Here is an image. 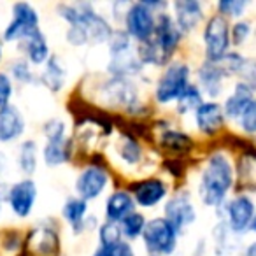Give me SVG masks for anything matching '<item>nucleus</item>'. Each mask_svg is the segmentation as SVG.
I'll return each mask as SVG.
<instances>
[{
	"instance_id": "30",
	"label": "nucleus",
	"mask_w": 256,
	"mask_h": 256,
	"mask_svg": "<svg viewBox=\"0 0 256 256\" xmlns=\"http://www.w3.org/2000/svg\"><path fill=\"white\" fill-rule=\"evenodd\" d=\"M93 256H136V252H134L130 242L120 240L116 244L98 246V249H96Z\"/></svg>"
},
{
	"instance_id": "32",
	"label": "nucleus",
	"mask_w": 256,
	"mask_h": 256,
	"mask_svg": "<svg viewBox=\"0 0 256 256\" xmlns=\"http://www.w3.org/2000/svg\"><path fill=\"white\" fill-rule=\"evenodd\" d=\"M98 235H100V246H109V244H116V242L123 240L121 237V230L118 223H110L106 221L98 226Z\"/></svg>"
},
{
	"instance_id": "31",
	"label": "nucleus",
	"mask_w": 256,
	"mask_h": 256,
	"mask_svg": "<svg viewBox=\"0 0 256 256\" xmlns=\"http://www.w3.org/2000/svg\"><path fill=\"white\" fill-rule=\"evenodd\" d=\"M248 6L249 2H244V0H223V2L218 4V11H220V16H223L226 20L240 18Z\"/></svg>"
},
{
	"instance_id": "35",
	"label": "nucleus",
	"mask_w": 256,
	"mask_h": 256,
	"mask_svg": "<svg viewBox=\"0 0 256 256\" xmlns=\"http://www.w3.org/2000/svg\"><path fill=\"white\" fill-rule=\"evenodd\" d=\"M44 136L48 137V140H60L65 139V132H67V128H65V123L62 120H50L48 123H44Z\"/></svg>"
},
{
	"instance_id": "25",
	"label": "nucleus",
	"mask_w": 256,
	"mask_h": 256,
	"mask_svg": "<svg viewBox=\"0 0 256 256\" xmlns=\"http://www.w3.org/2000/svg\"><path fill=\"white\" fill-rule=\"evenodd\" d=\"M42 84L50 88L51 92H60L65 84V78H67V70L62 65V62L56 56H50L46 62V67L42 70Z\"/></svg>"
},
{
	"instance_id": "14",
	"label": "nucleus",
	"mask_w": 256,
	"mask_h": 256,
	"mask_svg": "<svg viewBox=\"0 0 256 256\" xmlns=\"http://www.w3.org/2000/svg\"><path fill=\"white\" fill-rule=\"evenodd\" d=\"M132 198L136 206L140 207H154L167 196V184L162 179L150 178L139 181L132 186Z\"/></svg>"
},
{
	"instance_id": "6",
	"label": "nucleus",
	"mask_w": 256,
	"mask_h": 256,
	"mask_svg": "<svg viewBox=\"0 0 256 256\" xmlns=\"http://www.w3.org/2000/svg\"><path fill=\"white\" fill-rule=\"evenodd\" d=\"M190 84V67L184 62H170L160 76L154 90L158 104H170L182 95Z\"/></svg>"
},
{
	"instance_id": "34",
	"label": "nucleus",
	"mask_w": 256,
	"mask_h": 256,
	"mask_svg": "<svg viewBox=\"0 0 256 256\" xmlns=\"http://www.w3.org/2000/svg\"><path fill=\"white\" fill-rule=\"evenodd\" d=\"M120 154L128 165H136L137 162L142 158L140 146L134 139H124L123 146H121V150H120Z\"/></svg>"
},
{
	"instance_id": "29",
	"label": "nucleus",
	"mask_w": 256,
	"mask_h": 256,
	"mask_svg": "<svg viewBox=\"0 0 256 256\" xmlns=\"http://www.w3.org/2000/svg\"><path fill=\"white\" fill-rule=\"evenodd\" d=\"M162 146H165L170 151H188L192 148V137L186 136L182 132H178V130H167L162 136Z\"/></svg>"
},
{
	"instance_id": "2",
	"label": "nucleus",
	"mask_w": 256,
	"mask_h": 256,
	"mask_svg": "<svg viewBox=\"0 0 256 256\" xmlns=\"http://www.w3.org/2000/svg\"><path fill=\"white\" fill-rule=\"evenodd\" d=\"M234 186V167L226 154L214 153L209 156L200 174L198 195L209 207H220L226 202L228 192Z\"/></svg>"
},
{
	"instance_id": "1",
	"label": "nucleus",
	"mask_w": 256,
	"mask_h": 256,
	"mask_svg": "<svg viewBox=\"0 0 256 256\" xmlns=\"http://www.w3.org/2000/svg\"><path fill=\"white\" fill-rule=\"evenodd\" d=\"M58 16L68 22L67 40L72 46L107 42L112 28L104 16L93 11L92 4H62L58 6Z\"/></svg>"
},
{
	"instance_id": "8",
	"label": "nucleus",
	"mask_w": 256,
	"mask_h": 256,
	"mask_svg": "<svg viewBox=\"0 0 256 256\" xmlns=\"http://www.w3.org/2000/svg\"><path fill=\"white\" fill-rule=\"evenodd\" d=\"M156 16L144 2L130 4L124 12V34L132 39L139 40L140 44L148 42L154 34Z\"/></svg>"
},
{
	"instance_id": "43",
	"label": "nucleus",
	"mask_w": 256,
	"mask_h": 256,
	"mask_svg": "<svg viewBox=\"0 0 256 256\" xmlns=\"http://www.w3.org/2000/svg\"><path fill=\"white\" fill-rule=\"evenodd\" d=\"M148 256H154V254H148Z\"/></svg>"
},
{
	"instance_id": "17",
	"label": "nucleus",
	"mask_w": 256,
	"mask_h": 256,
	"mask_svg": "<svg viewBox=\"0 0 256 256\" xmlns=\"http://www.w3.org/2000/svg\"><path fill=\"white\" fill-rule=\"evenodd\" d=\"M176 12V26L181 34H188L196 28V25L202 20V6L195 0H179L172 4Z\"/></svg>"
},
{
	"instance_id": "15",
	"label": "nucleus",
	"mask_w": 256,
	"mask_h": 256,
	"mask_svg": "<svg viewBox=\"0 0 256 256\" xmlns=\"http://www.w3.org/2000/svg\"><path fill=\"white\" fill-rule=\"evenodd\" d=\"M195 123L196 128L206 136H214L223 128L224 114L221 104L218 102H202L195 109Z\"/></svg>"
},
{
	"instance_id": "38",
	"label": "nucleus",
	"mask_w": 256,
	"mask_h": 256,
	"mask_svg": "<svg viewBox=\"0 0 256 256\" xmlns=\"http://www.w3.org/2000/svg\"><path fill=\"white\" fill-rule=\"evenodd\" d=\"M12 96V81L6 72H0V109L11 104Z\"/></svg>"
},
{
	"instance_id": "24",
	"label": "nucleus",
	"mask_w": 256,
	"mask_h": 256,
	"mask_svg": "<svg viewBox=\"0 0 256 256\" xmlns=\"http://www.w3.org/2000/svg\"><path fill=\"white\" fill-rule=\"evenodd\" d=\"M70 150H72V142L67 137L60 140H48L42 150V158L46 162V165L56 167V165H62L70 160V153H72Z\"/></svg>"
},
{
	"instance_id": "26",
	"label": "nucleus",
	"mask_w": 256,
	"mask_h": 256,
	"mask_svg": "<svg viewBox=\"0 0 256 256\" xmlns=\"http://www.w3.org/2000/svg\"><path fill=\"white\" fill-rule=\"evenodd\" d=\"M18 167L28 178L37 170V144L36 140H23L18 151Z\"/></svg>"
},
{
	"instance_id": "37",
	"label": "nucleus",
	"mask_w": 256,
	"mask_h": 256,
	"mask_svg": "<svg viewBox=\"0 0 256 256\" xmlns=\"http://www.w3.org/2000/svg\"><path fill=\"white\" fill-rule=\"evenodd\" d=\"M11 74L14 79H18L20 82H30L34 79V74L32 70H30V65L28 62L25 60H14L11 64Z\"/></svg>"
},
{
	"instance_id": "42",
	"label": "nucleus",
	"mask_w": 256,
	"mask_h": 256,
	"mask_svg": "<svg viewBox=\"0 0 256 256\" xmlns=\"http://www.w3.org/2000/svg\"><path fill=\"white\" fill-rule=\"evenodd\" d=\"M0 212H2V206H0Z\"/></svg>"
},
{
	"instance_id": "22",
	"label": "nucleus",
	"mask_w": 256,
	"mask_h": 256,
	"mask_svg": "<svg viewBox=\"0 0 256 256\" xmlns=\"http://www.w3.org/2000/svg\"><path fill=\"white\" fill-rule=\"evenodd\" d=\"M22 50L25 51L26 58L30 64L34 65H42L50 58V46H48V39L42 32L36 30L34 34H30L26 39L22 40Z\"/></svg>"
},
{
	"instance_id": "13",
	"label": "nucleus",
	"mask_w": 256,
	"mask_h": 256,
	"mask_svg": "<svg viewBox=\"0 0 256 256\" xmlns=\"http://www.w3.org/2000/svg\"><path fill=\"white\" fill-rule=\"evenodd\" d=\"M8 202L11 206V210L18 218L28 216L37 202V186L34 182V179L25 178L22 181L14 182V184H11Z\"/></svg>"
},
{
	"instance_id": "11",
	"label": "nucleus",
	"mask_w": 256,
	"mask_h": 256,
	"mask_svg": "<svg viewBox=\"0 0 256 256\" xmlns=\"http://www.w3.org/2000/svg\"><path fill=\"white\" fill-rule=\"evenodd\" d=\"M164 218L178 230V234L184 230V228L192 226L196 220V212L192 198H190V193L178 192L174 196H170L167 200V204H165Z\"/></svg>"
},
{
	"instance_id": "9",
	"label": "nucleus",
	"mask_w": 256,
	"mask_h": 256,
	"mask_svg": "<svg viewBox=\"0 0 256 256\" xmlns=\"http://www.w3.org/2000/svg\"><path fill=\"white\" fill-rule=\"evenodd\" d=\"M39 30V12L28 2H18L12 6V20L4 30L6 42H22L23 39Z\"/></svg>"
},
{
	"instance_id": "28",
	"label": "nucleus",
	"mask_w": 256,
	"mask_h": 256,
	"mask_svg": "<svg viewBox=\"0 0 256 256\" xmlns=\"http://www.w3.org/2000/svg\"><path fill=\"white\" fill-rule=\"evenodd\" d=\"M144 224H146V218L140 212H132L130 216H126L123 221L120 223V230H121V237L128 238V240H134V238L140 237L144 230Z\"/></svg>"
},
{
	"instance_id": "33",
	"label": "nucleus",
	"mask_w": 256,
	"mask_h": 256,
	"mask_svg": "<svg viewBox=\"0 0 256 256\" xmlns=\"http://www.w3.org/2000/svg\"><path fill=\"white\" fill-rule=\"evenodd\" d=\"M237 123L246 134H249V136H252V134L256 132V102L254 100L249 102L248 107L242 110L240 116L237 118Z\"/></svg>"
},
{
	"instance_id": "39",
	"label": "nucleus",
	"mask_w": 256,
	"mask_h": 256,
	"mask_svg": "<svg viewBox=\"0 0 256 256\" xmlns=\"http://www.w3.org/2000/svg\"><path fill=\"white\" fill-rule=\"evenodd\" d=\"M6 168H8V158L4 153H0V181H2V176H4Z\"/></svg>"
},
{
	"instance_id": "36",
	"label": "nucleus",
	"mask_w": 256,
	"mask_h": 256,
	"mask_svg": "<svg viewBox=\"0 0 256 256\" xmlns=\"http://www.w3.org/2000/svg\"><path fill=\"white\" fill-rule=\"evenodd\" d=\"M249 34H251V23L249 22H237L230 28V44L234 42L235 46H240L248 40Z\"/></svg>"
},
{
	"instance_id": "19",
	"label": "nucleus",
	"mask_w": 256,
	"mask_h": 256,
	"mask_svg": "<svg viewBox=\"0 0 256 256\" xmlns=\"http://www.w3.org/2000/svg\"><path fill=\"white\" fill-rule=\"evenodd\" d=\"M198 82H200V92L209 95L210 98H216L223 92V79L224 72L220 67V64H212V62H204L198 67Z\"/></svg>"
},
{
	"instance_id": "40",
	"label": "nucleus",
	"mask_w": 256,
	"mask_h": 256,
	"mask_svg": "<svg viewBox=\"0 0 256 256\" xmlns=\"http://www.w3.org/2000/svg\"><path fill=\"white\" fill-rule=\"evenodd\" d=\"M246 256H254V244H251L248 248V252H246Z\"/></svg>"
},
{
	"instance_id": "10",
	"label": "nucleus",
	"mask_w": 256,
	"mask_h": 256,
	"mask_svg": "<svg viewBox=\"0 0 256 256\" xmlns=\"http://www.w3.org/2000/svg\"><path fill=\"white\" fill-rule=\"evenodd\" d=\"M226 224L235 234H246L254 230V202L249 195H237L224 202Z\"/></svg>"
},
{
	"instance_id": "5",
	"label": "nucleus",
	"mask_w": 256,
	"mask_h": 256,
	"mask_svg": "<svg viewBox=\"0 0 256 256\" xmlns=\"http://www.w3.org/2000/svg\"><path fill=\"white\" fill-rule=\"evenodd\" d=\"M178 230L165 218H153L146 221L140 238L150 254L168 256L178 248Z\"/></svg>"
},
{
	"instance_id": "18",
	"label": "nucleus",
	"mask_w": 256,
	"mask_h": 256,
	"mask_svg": "<svg viewBox=\"0 0 256 256\" xmlns=\"http://www.w3.org/2000/svg\"><path fill=\"white\" fill-rule=\"evenodd\" d=\"M252 96H254V88H252V84H249V82H246V81H238L234 88V93H232V95L224 100L223 106H221L224 118H228V120H237L242 110L248 107V104L254 100Z\"/></svg>"
},
{
	"instance_id": "41",
	"label": "nucleus",
	"mask_w": 256,
	"mask_h": 256,
	"mask_svg": "<svg viewBox=\"0 0 256 256\" xmlns=\"http://www.w3.org/2000/svg\"><path fill=\"white\" fill-rule=\"evenodd\" d=\"M0 60H2V46H0Z\"/></svg>"
},
{
	"instance_id": "20",
	"label": "nucleus",
	"mask_w": 256,
	"mask_h": 256,
	"mask_svg": "<svg viewBox=\"0 0 256 256\" xmlns=\"http://www.w3.org/2000/svg\"><path fill=\"white\" fill-rule=\"evenodd\" d=\"M136 202H134L130 192H124V190H120V192H114L112 195L107 198L106 202V218L110 223H118L124 220L126 216H130L132 212H136Z\"/></svg>"
},
{
	"instance_id": "7",
	"label": "nucleus",
	"mask_w": 256,
	"mask_h": 256,
	"mask_svg": "<svg viewBox=\"0 0 256 256\" xmlns=\"http://www.w3.org/2000/svg\"><path fill=\"white\" fill-rule=\"evenodd\" d=\"M204 44H206L207 62L218 64L230 53V25L228 20L220 14L209 18L204 30Z\"/></svg>"
},
{
	"instance_id": "23",
	"label": "nucleus",
	"mask_w": 256,
	"mask_h": 256,
	"mask_svg": "<svg viewBox=\"0 0 256 256\" xmlns=\"http://www.w3.org/2000/svg\"><path fill=\"white\" fill-rule=\"evenodd\" d=\"M62 214H64V218L68 221L72 232H74V234H81V232H84V220H86V214H88V202L81 200L79 196H70V198H67V202L64 204Z\"/></svg>"
},
{
	"instance_id": "3",
	"label": "nucleus",
	"mask_w": 256,
	"mask_h": 256,
	"mask_svg": "<svg viewBox=\"0 0 256 256\" xmlns=\"http://www.w3.org/2000/svg\"><path fill=\"white\" fill-rule=\"evenodd\" d=\"M181 42V32L176 26L174 20L167 12H158L154 23V34L148 42H142L137 51L140 64L151 65H168L172 54L176 53Z\"/></svg>"
},
{
	"instance_id": "4",
	"label": "nucleus",
	"mask_w": 256,
	"mask_h": 256,
	"mask_svg": "<svg viewBox=\"0 0 256 256\" xmlns=\"http://www.w3.org/2000/svg\"><path fill=\"white\" fill-rule=\"evenodd\" d=\"M109 51H110V62H109V72L114 78H126V76L139 74L142 64L139 56L134 51L132 40L121 30H116L109 37Z\"/></svg>"
},
{
	"instance_id": "16",
	"label": "nucleus",
	"mask_w": 256,
	"mask_h": 256,
	"mask_svg": "<svg viewBox=\"0 0 256 256\" xmlns=\"http://www.w3.org/2000/svg\"><path fill=\"white\" fill-rule=\"evenodd\" d=\"M25 132V120L18 107L12 104L0 109V142H12Z\"/></svg>"
},
{
	"instance_id": "12",
	"label": "nucleus",
	"mask_w": 256,
	"mask_h": 256,
	"mask_svg": "<svg viewBox=\"0 0 256 256\" xmlns=\"http://www.w3.org/2000/svg\"><path fill=\"white\" fill-rule=\"evenodd\" d=\"M107 184H109V174L106 168L98 165H90L82 168L76 179V192L79 198L90 202V200L98 198L100 193L107 188Z\"/></svg>"
},
{
	"instance_id": "27",
	"label": "nucleus",
	"mask_w": 256,
	"mask_h": 256,
	"mask_svg": "<svg viewBox=\"0 0 256 256\" xmlns=\"http://www.w3.org/2000/svg\"><path fill=\"white\" fill-rule=\"evenodd\" d=\"M176 102H178V112L179 114H188V112H192V110H195L196 107L204 102L202 92H200V88L196 84H192V82H190L188 88L182 92V95L179 96Z\"/></svg>"
},
{
	"instance_id": "21",
	"label": "nucleus",
	"mask_w": 256,
	"mask_h": 256,
	"mask_svg": "<svg viewBox=\"0 0 256 256\" xmlns=\"http://www.w3.org/2000/svg\"><path fill=\"white\" fill-rule=\"evenodd\" d=\"M30 248L37 256L58 254V234L50 226H39L30 234Z\"/></svg>"
}]
</instances>
